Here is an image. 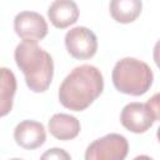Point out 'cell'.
<instances>
[{"label":"cell","instance_id":"6da1fadb","mask_svg":"<svg viewBox=\"0 0 160 160\" xmlns=\"http://www.w3.org/2000/svg\"><path fill=\"white\" fill-rule=\"evenodd\" d=\"M102 90L101 71L92 65H80L62 80L59 88V101L69 110L82 111L101 95Z\"/></svg>","mask_w":160,"mask_h":160},{"label":"cell","instance_id":"7a4b0ae2","mask_svg":"<svg viewBox=\"0 0 160 160\" xmlns=\"http://www.w3.org/2000/svg\"><path fill=\"white\" fill-rule=\"evenodd\" d=\"M14 58L31 91L44 92L49 89L54 76V61L46 50L35 42L22 41L15 48Z\"/></svg>","mask_w":160,"mask_h":160},{"label":"cell","instance_id":"3957f363","mask_svg":"<svg viewBox=\"0 0 160 160\" xmlns=\"http://www.w3.org/2000/svg\"><path fill=\"white\" fill-rule=\"evenodd\" d=\"M111 79L119 92L140 96L152 85L154 74L146 62L135 58H124L114 65Z\"/></svg>","mask_w":160,"mask_h":160},{"label":"cell","instance_id":"277c9868","mask_svg":"<svg viewBox=\"0 0 160 160\" xmlns=\"http://www.w3.org/2000/svg\"><path fill=\"white\" fill-rule=\"evenodd\" d=\"M129 152V142L120 134H108L94 140L85 151V160H124Z\"/></svg>","mask_w":160,"mask_h":160},{"label":"cell","instance_id":"5b68a950","mask_svg":"<svg viewBox=\"0 0 160 160\" xmlns=\"http://www.w3.org/2000/svg\"><path fill=\"white\" fill-rule=\"evenodd\" d=\"M65 46L72 58L78 60H86L96 54L98 39L90 29L85 26H76L66 32Z\"/></svg>","mask_w":160,"mask_h":160},{"label":"cell","instance_id":"8992f818","mask_svg":"<svg viewBox=\"0 0 160 160\" xmlns=\"http://www.w3.org/2000/svg\"><path fill=\"white\" fill-rule=\"evenodd\" d=\"M16 35L26 42H38L48 35V24L44 16L36 11H21L14 19Z\"/></svg>","mask_w":160,"mask_h":160},{"label":"cell","instance_id":"52a82bcc","mask_svg":"<svg viewBox=\"0 0 160 160\" xmlns=\"http://www.w3.org/2000/svg\"><path fill=\"white\" fill-rule=\"evenodd\" d=\"M155 119L150 112L149 108L144 102H129L124 106L120 114V122L121 125L135 134H141L148 131Z\"/></svg>","mask_w":160,"mask_h":160},{"label":"cell","instance_id":"ba28073f","mask_svg":"<svg viewBox=\"0 0 160 160\" xmlns=\"http://www.w3.org/2000/svg\"><path fill=\"white\" fill-rule=\"evenodd\" d=\"M14 139L22 149L34 150L40 148L46 141V131L41 122L24 120L16 125L14 130Z\"/></svg>","mask_w":160,"mask_h":160},{"label":"cell","instance_id":"9c48e42d","mask_svg":"<svg viewBox=\"0 0 160 160\" xmlns=\"http://www.w3.org/2000/svg\"><path fill=\"white\" fill-rule=\"evenodd\" d=\"M48 16L55 28L65 29L76 22L79 18V8L75 1L56 0L50 4Z\"/></svg>","mask_w":160,"mask_h":160},{"label":"cell","instance_id":"30bf717a","mask_svg":"<svg viewBox=\"0 0 160 160\" xmlns=\"http://www.w3.org/2000/svg\"><path fill=\"white\" fill-rule=\"evenodd\" d=\"M49 131L59 140H71L80 132V121L69 114H54L49 120Z\"/></svg>","mask_w":160,"mask_h":160},{"label":"cell","instance_id":"8fae6325","mask_svg":"<svg viewBox=\"0 0 160 160\" xmlns=\"http://www.w3.org/2000/svg\"><path fill=\"white\" fill-rule=\"evenodd\" d=\"M112 19L121 24H129L138 19L141 12L142 2L140 0H112L109 5Z\"/></svg>","mask_w":160,"mask_h":160},{"label":"cell","instance_id":"7c38bea8","mask_svg":"<svg viewBox=\"0 0 160 160\" xmlns=\"http://www.w3.org/2000/svg\"><path fill=\"white\" fill-rule=\"evenodd\" d=\"M16 91V79L11 70L8 68H1V116L8 115L12 109L14 95Z\"/></svg>","mask_w":160,"mask_h":160},{"label":"cell","instance_id":"4fadbf2b","mask_svg":"<svg viewBox=\"0 0 160 160\" xmlns=\"http://www.w3.org/2000/svg\"><path fill=\"white\" fill-rule=\"evenodd\" d=\"M40 160H71V156L61 148H51L41 155Z\"/></svg>","mask_w":160,"mask_h":160},{"label":"cell","instance_id":"5bb4252c","mask_svg":"<svg viewBox=\"0 0 160 160\" xmlns=\"http://www.w3.org/2000/svg\"><path fill=\"white\" fill-rule=\"evenodd\" d=\"M146 105H148L150 112L152 114L155 121H156V120H160V92L154 94V95L146 101Z\"/></svg>","mask_w":160,"mask_h":160},{"label":"cell","instance_id":"9a60e30c","mask_svg":"<svg viewBox=\"0 0 160 160\" xmlns=\"http://www.w3.org/2000/svg\"><path fill=\"white\" fill-rule=\"evenodd\" d=\"M152 56H154V61H155L156 66L160 69V40H158L156 44H155V46H154Z\"/></svg>","mask_w":160,"mask_h":160},{"label":"cell","instance_id":"2e32d148","mask_svg":"<svg viewBox=\"0 0 160 160\" xmlns=\"http://www.w3.org/2000/svg\"><path fill=\"white\" fill-rule=\"evenodd\" d=\"M134 160H152V158H150L148 155H139V156L134 158Z\"/></svg>","mask_w":160,"mask_h":160},{"label":"cell","instance_id":"e0dca14e","mask_svg":"<svg viewBox=\"0 0 160 160\" xmlns=\"http://www.w3.org/2000/svg\"><path fill=\"white\" fill-rule=\"evenodd\" d=\"M156 138H158V140L160 141V126H159V129H158V131H156Z\"/></svg>","mask_w":160,"mask_h":160},{"label":"cell","instance_id":"ac0fdd59","mask_svg":"<svg viewBox=\"0 0 160 160\" xmlns=\"http://www.w3.org/2000/svg\"><path fill=\"white\" fill-rule=\"evenodd\" d=\"M10 160H21V159H10Z\"/></svg>","mask_w":160,"mask_h":160}]
</instances>
